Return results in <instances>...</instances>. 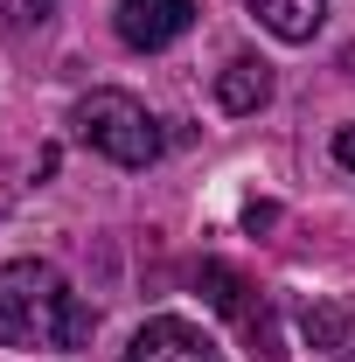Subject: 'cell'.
I'll return each instance as SVG.
<instances>
[{"label": "cell", "instance_id": "1", "mask_svg": "<svg viewBox=\"0 0 355 362\" xmlns=\"http://www.w3.org/2000/svg\"><path fill=\"white\" fill-rule=\"evenodd\" d=\"M98 314L70 293V279L42 258L0 265V341L7 349H84Z\"/></svg>", "mask_w": 355, "mask_h": 362}, {"label": "cell", "instance_id": "2", "mask_svg": "<svg viewBox=\"0 0 355 362\" xmlns=\"http://www.w3.org/2000/svg\"><path fill=\"white\" fill-rule=\"evenodd\" d=\"M70 126H77V139L91 153H105L119 168H153L161 160V126H153V112L133 90H91V98H77Z\"/></svg>", "mask_w": 355, "mask_h": 362}, {"label": "cell", "instance_id": "3", "mask_svg": "<svg viewBox=\"0 0 355 362\" xmlns=\"http://www.w3.org/2000/svg\"><path fill=\"white\" fill-rule=\"evenodd\" d=\"M119 362H223V349L195 327V320L161 314V320H146L133 341H126V356H119Z\"/></svg>", "mask_w": 355, "mask_h": 362}, {"label": "cell", "instance_id": "4", "mask_svg": "<svg viewBox=\"0 0 355 362\" xmlns=\"http://www.w3.org/2000/svg\"><path fill=\"white\" fill-rule=\"evenodd\" d=\"M195 0H119V42L126 49H168L175 35H188Z\"/></svg>", "mask_w": 355, "mask_h": 362}, {"label": "cell", "instance_id": "5", "mask_svg": "<svg viewBox=\"0 0 355 362\" xmlns=\"http://www.w3.org/2000/svg\"><path fill=\"white\" fill-rule=\"evenodd\" d=\"M265 98H272V63L265 56H230V63H223V77H216V105L223 112L244 119V112H258Z\"/></svg>", "mask_w": 355, "mask_h": 362}, {"label": "cell", "instance_id": "6", "mask_svg": "<svg viewBox=\"0 0 355 362\" xmlns=\"http://www.w3.org/2000/svg\"><path fill=\"white\" fill-rule=\"evenodd\" d=\"M258 21H265L279 42H313L320 21H327V0H244Z\"/></svg>", "mask_w": 355, "mask_h": 362}, {"label": "cell", "instance_id": "7", "mask_svg": "<svg viewBox=\"0 0 355 362\" xmlns=\"http://www.w3.org/2000/svg\"><path fill=\"white\" fill-rule=\"evenodd\" d=\"M195 286L209 293V307H223V314H237L244 327H251V334H265V314H258V307L244 300L251 286H244V279H237L230 265H202V272H195Z\"/></svg>", "mask_w": 355, "mask_h": 362}, {"label": "cell", "instance_id": "8", "mask_svg": "<svg viewBox=\"0 0 355 362\" xmlns=\"http://www.w3.org/2000/svg\"><path fill=\"white\" fill-rule=\"evenodd\" d=\"M342 327H349V307H307V341L334 349V341H342Z\"/></svg>", "mask_w": 355, "mask_h": 362}, {"label": "cell", "instance_id": "9", "mask_svg": "<svg viewBox=\"0 0 355 362\" xmlns=\"http://www.w3.org/2000/svg\"><path fill=\"white\" fill-rule=\"evenodd\" d=\"M0 14H7L14 28H28V21H49V14H56V0H0Z\"/></svg>", "mask_w": 355, "mask_h": 362}, {"label": "cell", "instance_id": "10", "mask_svg": "<svg viewBox=\"0 0 355 362\" xmlns=\"http://www.w3.org/2000/svg\"><path fill=\"white\" fill-rule=\"evenodd\" d=\"M334 160L355 175V126H342V133H334Z\"/></svg>", "mask_w": 355, "mask_h": 362}, {"label": "cell", "instance_id": "11", "mask_svg": "<svg viewBox=\"0 0 355 362\" xmlns=\"http://www.w3.org/2000/svg\"><path fill=\"white\" fill-rule=\"evenodd\" d=\"M349 362H355V356H349Z\"/></svg>", "mask_w": 355, "mask_h": 362}]
</instances>
